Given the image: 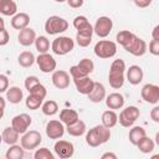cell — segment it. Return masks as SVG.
I'll return each instance as SVG.
<instances>
[{
  "mask_svg": "<svg viewBox=\"0 0 159 159\" xmlns=\"http://www.w3.org/2000/svg\"><path fill=\"white\" fill-rule=\"evenodd\" d=\"M109 138H111V129L104 127L103 124H98L91 128L86 133V143L92 148H96L107 143Z\"/></svg>",
  "mask_w": 159,
  "mask_h": 159,
  "instance_id": "6da1fadb",
  "label": "cell"
},
{
  "mask_svg": "<svg viewBox=\"0 0 159 159\" xmlns=\"http://www.w3.org/2000/svg\"><path fill=\"white\" fill-rule=\"evenodd\" d=\"M125 62L120 58L114 60L109 67V73H108V81H109V86L114 89H119L120 87H123L125 77H124V72H125Z\"/></svg>",
  "mask_w": 159,
  "mask_h": 159,
  "instance_id": "7a4b0ae2",
  "label": "cell"
},
{
  "mask_svg": "<svg viewBox=\"0 0 159 159\" xmlns=\"http://www.w3.org/2000/svg\"><path fill=\"white\" fill-rule=\"evenodd\" d=\"M75 47V41L70 36H58L51 43V50L55 55L65 56L70 53Z\"/></svg>",
  "mask_w": 159,
  "mask_h": 159,
  "instance_id": "3957f363",
  "label": "cell"
},
{
  "mask_svg": "<svg viewBox=\"0 0 159 159\" xmlns=\"http://www.w3.org/2000/svg\"><path fill=\"white\" fill-rule=\"evenodd\" d=\"M68 29V22L63 17H60L57 15L50 16L45 22V31L48 35H58L65 32Z\"/></svg>",
  "mask_w": 159,
  "mask_h": 159,
  "instance_id": "277c9868",
  "label": "cell"
},
{
  "mask_svg": "<svg viewBox=\"0 0 159 159\" xmlns=\"http://www.w3.org/2000/svg\"><path fill=\"white\" fill-rule=\"evenodd\" d=\"M93 51L99 58H111L117 53V43L109 40H99L94 45Z\"/></svg>",
  "mask_w": 159,
  "mask_h": 159,
  "instance_id": "5b68a950",
  "label": "cell"
},
{
  "mask_svg": "<svg viewBox=\"0 0 159 159\" xmlns=\"http://www.w3.org/2000/svg\"><path fill=\"white\" fill-rule=\"evenodd\" d=\"M123 47H124V50L127 52H129L130 55L137 56V57L143 56L147 52V42L143 39H140L137 35H134V34L130 36V39L128 40V42Z\"/></svg>",
  "mask_w": 159,
  "mask_h": 159,
  "instance_id": "8992f818",
  "label": "cell"
},
{
  "mask_svg": "<svg viewBox=\"0 0 159 159\" xmlns=\"http://www.w3.org/2000/svg\"><path fill=\"white\" fill-rule=\"evenodd\" d=\"M42 142V137L40 134V132L37 130H26L22 137L20 138V143L21 147L25 150H32L36 149Z\"/></svg>",
  "mask_w": 159,
  "mask_h": 159,
  "instance_id": "52a82bcc",
  "label": "cell"
},
{
  "mask_svg": "<svg viewBox=\"0 0 159 159\" xmlns=\"http://www.w3.org/2000/svg\"><path fill=\"white\" fill-rule=\"evenodd\" d=\"M140 116V112L139 109L135 107V106H129L127 108H124L120 113H119V117H118V120H119V124L122 127H125V128H129L132 127L135 120L139 118Z\"/></svg>",
  "mask_w": 159,
  "mask_h": 159,
  "instance_id": "ba28073f",
  "label": "cell"
},
{
  "mask_svg": "<svg viewBox=\"0 0 159 159\" xmlns=\"http://www.w3.org/2000/svg\"><path fill=\"white\" fill-rule=\"evenodd\" d=\"M112 27H113V21L111 17L108 16H101L97 19L94 26H93V32L101 37V39H104L107 37L111 31H112Z\"/></svg>",
  "mask_w": 159,
  "mask_h": 159,
  "instance_id": "9c48e42d",
  "label": "cell"
},
{
  "mask_svg": "<svg viewBox=\"0 0 159 159\" xmlns=\"http://www.w3.org/2000/svg\"><path fill=\"white\" fill-rule=\"evenodd\" d=\"M36 63L40 68L41 72L43 73H50V72H53L56 70V60L53 58L52 55L50 53H40L37 57H36Z\"/></svg>",
  "mask_w": 159,
  "mask_h": 159,
  "instance_id": "30bf717a",
  "label": "cell"
},
{
  "mask_svg": "<svg viewBox=\"0 0 159 159\" xmlns=\"http://www.w3.org/2000/svg\"><path fill=\"white\" fill-rule=\"evenodd\" d=\"M142 98L150 104H157L159 102V86L153 83H147L142 87L140 91Z\"/></svg>",
  "mask_w": 159,
  "mask_h": 159,
  "instance_id": "8fae6325",
  "label": "cell"
},
{
  "mask_svg": "<svg viewBox=\"0 0 159 159\" xmlns=\"http://www.w3.org/2000/svg\"><path fill=\"white\" fill-rule=\"evenodd\" d=\"M31 123H32V118L29 114H26V113L17 114V116H15L11 119V127L19 134H24L29 129V127L31 125Z\"/></svg>",
  "mask_w": 159,
  "mask_h": 159,
  "instance_id": "7c38bea8",
  "label": "cell"
},
{
  "mask_svg": "<svg viewBox=\"0 0 159 159\" xmlns=\"http://www.w3.org/2000/svg\"><path fill=\"white\" fill-rule=\"evenodd\" d=\"M53 150L56 153L57 157L62 158V159H67V158H71L75 153V147L71 142L68 140H62V139H58L55 145H53Z\"/></svg>",
  "mask_w": 159,
  "mask_h": 159,
  "instance_id": "4fadbf2b",
  "label": "cell"
},
{
  "mask_svg": "<svg viewBox=\"0 0 159 159\" xmlns=\"http://www.w3.org/2000/svg\"><path fill=\"white\" fill-rule=\"evenodd\" d=\"M46 135L50 139H60L65 134V125L61 120L52 119L46 124Z\"/></svg>",
  "mask_w": 159,
  "mask_h": 159,
  "instance_id": "5bb4252c",
  "label": "cell"
},
{
  "mask_svg": "<svg viewBox=\"0 0 159 159\" xmlns=\"http://www.w3.org/2000/svg\"><path fill=\"white\" fill-rule=\"evenodd\" d=\"M51 80H52L53 86L58 89H66L70 86V75L63 70L53 71Z\"/></svg>",
  "mask_w": 159,
  "mask_h": 159,
  "instance_id": "9a60e30c",
  "label": "cell"
},
{
  "mask_svg": "<svg viewBox=\"0 0 159 159\" xmlns=\"http://www.w3.org/2000/svg\"><path fill=\"white\" fill-rule=\"evenodd\" d=\"M73 26L77 30V34H84V35H93V26L89 24L88 19L83 15L76 16L73 20Z\"/></svg>",
  "mask_w": 159,
  "mask_h": 159,
  "instance_id": "2e32d148",
  "label": "cell"
},
{
  "mask_svg": "<svg viewBox=\"0 0 159 159\" xmlns=\"http://www.w3.org/2000/svg\"><path fill=\"white\" fill-rule=\"evenodd\" d=\"M36 40V32L35 30H32L31 27H25L22 30H20L19 35H17V41L20 45L27 47V46H31Z\"/></svg>",
  "mask_w": 159,
  "mask_h": 159,
  "instance_id": "e0dca14e",
  "label": "cell"
},
{
  "mask_svg": "<svg viewBox=\"0 0 159 159\" xmlns=\"http://www.w3.org/2000/svg\"><path fill=\"white\" fill-rule=\"evenodd\" d=\"M73 83L76 86L77 92L81 93V94H86V96L92 91V88L94 86V81L91 80L88 76L81 77V78H75L73 80Z\"/></svg>",
  "mask_w": 159,
  "mask_h": 159,
  "instance_id": "ac0fdd59",
  "label": "cell"
},
{
  "mask_svg": "<svg viewBox=\"0 0 159 159\" xmlns=\"http://www.w3.org/2000/svg\"><path fill=\"white\" fill-rule=\"evenodd\" d=\"M143 77H144V73H143V70L140 66L138 65H132L128 70H127V80L130 84L133 86H137L142 81H143Z\"/></svg>",
  "mask_w": 159,
  "mask_h": 159,
  "instance_id": "d6986e66",
  "label": "cell"
},
{
  "mask_svg": "<svg viewBox=\"0 0 159 159\" xmlns=\"http://www.w3.org/2000/svg\"><path fill=\"white\" fill-rule=\"evenodd\" d=\"M88 99L93 103H99L106 98V88L102 83L99 82H94V86L92 88V91L87 94Z\"/></svg>",
  "mask_w": 159,
  "mask_h": 159,
  "instance_id": "ffe728a7",
  "label": "cell"
},
{
  "mask_svg": "<svg viewBox=\"0 0 159 159\" xmlns=\"http://www.w3.org/2000/svg\"><path fill=\"white\" fill-rule=\"evenodd\" d=\"M106 106L109 108V109H120L123 106H124V97L118 93V92H114V93H111L108 96H106Z\"/></svg>",
  "mask_w": 159,
  "mask_h": 159,
  "instance_id": "44dd1931",
  "label": "cell"
},
{
  "mask_svg": "<svg viewBox=\"0 0 159 159\" xmlns=\"http://www.w3.org/2000/svg\"><path fill=\"white\" fill-rule=\"evenodd\" d=\"M65 129H66L67 133H68L70 135H72V137H81V135H83V134L86 133L87 127H86V123H84L83 120L77 119L76 122H73V123H71V124H67Z\"/></svg>",
  "mask_w": 159,
  "mask_h": 159,
  "instance_id": "7402d4cb",
  "label": "cell"
},
{
  "mask_svg": "<svg viewBox=\"0 0 159 159\" xmlns=\"http://www.w3.org/2000/svg\"><path fill=\"white\" fill-rule=\"evenodd\" d=\"M30 24V16L26 12H16L11 19V26L16 30H22Z\"/></svg>",
  "mask_w": 159,
  "mask_h": 159,
  "instance_id": "603a6c76",
  "label": "cell"
},
{
  "mask_svg": "<svg viewBox=\"0 0 159 159\" xmlns=\"http://www.w3.org/2000/svg\"><path fill=\"white\" fill-rule=\"evenodd\" d=\"M17 12V5L14 0H0V14L4 16H14Z\"/></svg>",
  "mask_w": 159,
  "mask_h": 159,
  "instance_id": "cb8c5ba5",
  "label": "cell"
},
{
  "mask_svg": "<svg viewBox=\"0 0 159 159\" xmlns=\"http://www.w3.org/2000/svg\"><path fill=\"white\" fill-rule=\"evenodd\" d=\"M24 98V93H22V89L20 87H16V86H12L10 88L6 89V99L12 103V104H17L22 101Z\"/></svg>",
  "mask_w": 159,
  "mask_h": 159,
  "instance_id": "d4e9b609",
  "label": "cell"
},
{
  "mask_svg": "<svg viewBox=\"0 0 159 159\" xmlns=\"http://www.w3.org/2000/svg\"><path fill=\"white\" fill-rule=\"evenodd\" d=\"M118 122V116L113 109H108L102 113V124L107 128H113Z\"/></svg>",
  "mask_w": 159,
  "mask_h": 159,
  "instance_id": "484cf974",
  "label": "cell"
},
{
  "mask_svg": "<svg viewBox=\"0 0 159 159\" xmlns=\"http://www.w3.org/2000/svg\"><path fill=\"white\" fill-rule=\"evenodd\" d=\"M2 137V142H5L6 144L11 145V144H16L19 138H20V134L12 128V127H6L1 134Z\"/></svg>",
  "mask_w": 159,
  "mask_h": 159,
  "instance_id": "4316f807",
  "label": "cell"
},
{
  "mask_svg": "<svg viewBox=\"0 0 159 159\" xmlns=\"http://www.w3.org/2000/svg\"><path fill=\"white\" fill-rule=\"evenodd\" d=\"M17 61H19V65H20L21 67L27 68V67H31V66L36 62V57H35V55H34L31 51H22V52L19 55Z\"/></svg>",
  "mask_w": 159,
  "mask_h": 159,
  "instance_id": "83f0119b",
  "label": "cell"
},
{
  "mask_svg": "<svg viewBox=\"0 0 159 159\" xmlns=\"http://www.w3.org/2000/svg\"><path fill=\"white\" fill-rule=\"evenodd\" d=\"M78 118V113L75 111V109H70V108H66V109H62L60 112V120L63 123V124H71L73 122H76Z\"/></svg>",
  "mask_w": 159,
  "mask_h": 159,
  "instance_id": "f1b7e54d",
  "label": "cell"
},
{
  "mask_svg": "<svg viewBox=\"0 0 159 159\" xmlns=\"http://www.w3.org/2000/svg\"><path fill=\"white\" fill-rule=\"evenodd\" d=\"M147 135V132H145V129L143 128V127H139V125H135V127H133L132 125V129L129 130V142L133 144V145H137V143L143 138V137H145Z\"/></svg>",
  "mask_w": 159,
  "mask_h": 159,
  "instance_id": "f546056e",
  "label": "cell"
},
{
  "mask_svg": "<svg viewBox=\"0 0 159 159\" xmlns=\"http://www.w3.org/2000/svg\"><path fill=\"white\" fill-rule=\"evenodd\" d=\"M24 155H25V149L17 144H11L5 153L6 159H22Z\"/></svg>",
  "mask_w": 159,
  "mask_h": 159,
  "instance_id": "4dcf8cb0",
  "label": "cell"
},
{
  "mask_svg": "<svg viewBox=\"0 0 159 159\" xmlns=\"http://www.w3.org/2000/svg\"><path fill=\"white\" fill-rule=\"evenodd\" d=\"M137 147L138 149L144 153V154H148V153H152L154 150V147H155V143L153 142V139H150L149 137H143L138 143H137Z\"/></svg>",
  "mask_w": 159,
  "mask_h": 159,
  "instance_id": "1f68e13d",
  "label": "cell"
},
{
  "mask_svg": "<svg viewBox=\"0 0 159 159\" xmlns=\"http://www.w3.org/2000/svg\"><path fill=\"white\" fill-rule=\"evenodd\" d=\"M42 102H43V98H41V97L36 96V94L29 93V96H27V98H26V101H25V104H26V107H27L29 109L35 111V109H39V108L41 107Z\"/></svg>",
  "mask_w": 159,
  "mask_h": 159,
  "instance_id": "d6a6232c",
  "label": "cell"
},
{
  "mask_svg": "<svg viewBox=\"0 0 159 159\" xmlns=\"http://www.w3.org/2000/svg\"><path fill=\"white\" fill-rule=\"evenodd\" d=\"M41 111H42V113L45 116H48V117L50 116H55L58 112V104L55 101L48 99V101H46L45 103L41 104Z\"/></svg>",
  "mask_w": 159,
  "mask_h": 159,
  "instance_id": "836d02e7",
  "label": "cell"
},
{
  "mask_svg": "<svg viewBox=\"0 0 159 159\" xmlns=\"http://www.w3.org/2000/svg\"><path fill=\"white\" fill-rule=\"evenodd\" d=\"M34 43L36 46V50L40 53H46L50 50V41H48V39L46 36H39V37H36V40H35Z\"/></svg>",
  "mask_w": 159,
  "mask_h": 159,
  "instance_id": "e575fe53",
  "label": "cell"
},
{
  "mask_svg": "<svg viewBox=\"0 0 159 159\" xmlns=\"http://www.w3.org/2000/svg\"><path fill=\"white\" fill-rule=\"evenodd\" d=\"M77 66L82 70V72H83L86 76H88L89 73H92L93 70H94V63H93V61L89 60V58H82V60L77 63Z\"/></svg>",
  "mask_w": 159,
  "mask_h": 159,
  "instance_id": "d590c367",
  "label": "cell"
},
{
  "mask_svg": "<svg viewBox=\"0 0 159 159\" xmlns=\"http://www.w3.org/2000/svg\"><path fill=\"white\" fill-rule=\"evenodd\" d=\"M76 42L80 47H87L92 42V35H84V34H77L76 35Z\"/></svg>",
  "mask_w": 159,
  "mask_h": 159,
  "instance_id": "8d00e7d4",
  "label": "cell"
},
{
  "mask_svg": "<svg viewBox=\"0 0 159 159\" xmlns=\"http://www.w3.org/2000/svg\"><path fill=\"white\" fill-rule=\"evenodd\" d=\"M34 158L35 159H53L55 155L50 152V149H47V148H40V149H37L35 152Z\"/></svg>",
  "mask_w": 159,
  "mask_h": 159,
  "instance_id": "74e56055",
  "label": "cell"
},
{
  "mask_svg": "<svg viewBox=\"0 0 159 159\" xmlns=\"http://www.w3.org/2000/svg\"><path fill=\"white\" fill-rule=\"evenodd\" d=\"M29 93L36 94V96H39V97H41V98L45 99V97H46V94H47V89H46V87H45L42 83H37L35 87H32V88L29 91Z\"/></svg>",
  "mask_w": 159,
  "mask_h": 159,
  "instance_id": "f35d334b",
  "label": "cell"
},
{
  "mask_svg": "<svg viewBox=\"0 0 159 159\" xmlns=\"http://www.w3.org/2000/svg\"><path fill=\"white\" fill-rule=\"evenodd\" d=\"M37 83H40V81H39V78L36 77V76H29V77H26V80H25V88L27 89V91H30L32 87H35Z\"/></svg>",
  "mask_w": 159,
  "mask_h": 159,
  "instance_id": "ab89813d",
  "label": "cell"
},
{
  "mask_svg": "<svg viewBox=\"0 0 159 159\" xmlns=\"http://www.w3.org/2000/svg\"><path fill=\"white\" fill-rule=\"evenodd\" d=\"M149 52L154 56L159 55V40L158 39H153L149 42Z\"/></svg>",
  "mask_w": 159,
  "mask_h": 159,
  "instance_id": "60d3db41",
  "label": "cell"
},
{
  "mask_svg": "<svg viewBox=\"0 0 159 159\" xmlns=\"http://www.w3.org/2000/svg\"><path fill=\"white\" fill-rule=\"evenodd\" d=\"M9 40H10V35L7 32L6 29H2L0 30V46H5L9 43Z\"/></svg>",
  "mask_w": 159,
  "mask_h": 159,
  "instance_id": "b9f144b4",
  "label": "cell"
},
{
  "mask_svg": "<svg viewBox=\"0 0 159 159\" xmlns=\"http://www.w3.org/2000/svg\"><path fill=\"white\" fill-rule=\"evenodd\" d=\"M9 88V78L5 75H0V93L6 92Z\"/></svg>",
  "mask_w": 159,
  "mask_h": 159,
  "instance_id": "7bdbcfd3",
  "label": "cell"
},
{
  "mask_svg": "<svg viewBox=\"0 0 159 159\" xmlns=\"http://www.w3.org/2000/svg\"><path fill=\"white\" fill-rule=\"evenodd\" d=\"M150 118L155 122V123H159V107L155 106L152 111H150Z\"/></svg>",
  "mask_w": 159,
  "mask_h": 159,
  "instance_id": "ee69618b",
  "label": "cell"
},
{
  "mask_svg": "<svg viewBox=\"0 0 159 159\" xmlns=\"http://www.w3.org/2000/svg\"><path fill=\"white\" fill-rule=\"evenodd\" d=\"M66 1H67V4H68L70 7L78 9V7H81L83 5V1L84 0H66Z\"/></svg>",
  "mask_w": 159,
  "mask_h": 159,
  "instance_id": "f6af8a7d",
  "label": "cell"
},
{
  "mask_svg": "<svg viewBox=\"0 0 159 159\" xmlns=\"http://www.w3.org/2000/svg\"><path fill=\"white\" fill-rule=\"evenodd\" d=\"M134 4L138 7H148L152 4V0H134Z\"/></svg>",
  "mask_w": 159,
  "mask_h": 159,
  "instance_id": "bcb514c9",
  "label": "cell"
},
{
  "mask_svg": "<svg viewBox=\"0 0 159 159\" xmlns=\"http://www.w3.org/2000/svg\"><path fill=\"white\" fill-rule=\"evenodd\" d=\"M107 158H111V159H117V155L114 153H111V152H107L102 155V159H107Z\"/></svg>",
  "mask_w": 159,
  "mask_h": 159,
  "instance_id": "7dc6e473",
  "label": "cell"
},
{
  "mask_svg": "<svg viewBox=\"0 0 159 159\" xmlns=\"http://www.w3.org/2000/svg\"><path fill=\"white\" fill-rule=\"evenodd\" d=\"M152 36H153V39H158V40H159V25H157V26L153 29Z\"/></svg>",
  "mask_w": 159,
  "mask_h": 159,
  "instance_id": "c3c4849f",
  "label": "cell"
},
{
  "mask_svg": "<svg viewBox=\"0 0 159 159\" xmlns=\"http://www.w3.org/2000/svg\"><path fill=\"white\" fill-rule=\"evenodd\" d=\"M5 106H6V101L0 96V108H4L5 109Z\"/></svg>",
  "mask_w": 159,
  "mask_h": 159,
  "instance_id": "681fc988",
  "label": "cell"
},
{
  "mask_svg": "<svg viewBox=\"0 0 159 159\" xmlns=\"http://www.w3.org/2000/svg\"><path fill=\"white\" fill-rule=\"evenodd\" d=\"M2 29H5V21H4V19L0 16V30H2Z\"/></svg>",
  "mask_w": 159,
  "mask_h": 159,
  "instance_id": "f907efd6",
  "label": "cell"
},
{
  "mask_svg": "<svg viewBox=\"0 0 159 159\" xmlns=\"http://www.w3.org/2000/svg\"><path fill=\"white\" fill-rule=\"evenodd\" d=\"M4 117V108H0V119Z\"/></svg>",
  "mask_w": 159,
  "mask_h": 159,
  "instance_id": "816d5d0a",
  "label": "cell"
},
{
  "mask_svg": "<svg viewBox=\"0 0 159 159\" xmlns=\"http://www.w3.org/2000/svg\"><path fill=\"white\" fill-rule=\"evenodd\" d=\"M55 1H56V2H65L66 0H55Z\"/></svg>",
  "mask_w": 159,
  "mask_h": 159,
  "instance_id": "f5cc1de1",
  "label": "cell"
},
{
  "mask_svg": "<svg viewBox=\"0 0 159 159\" xmlns=\"http://www.w3.org/2000/svg\"><path fill=\"white\" fill-rule=\"evenodd\" d=\"M1 142H2V137H1V134H0V144H1Z\"/></svg>",
  "mask_w": 159,
  "mask_h": 159,
  "instance_id": "db71d44e",
  "label": "cell"
},
{
  "mask_svg": "<svg viewBox=\"0 0 159 159\" xmlns=\"http://www.w3.org/2000/svg\"><path fill=\"white\" fill-rule=\"evenodd\" d=\"M152 1H153V0H152Z\"/></svg>",
  "mask_w": 159,
  "mask_h": 159,
  "instance_id": "11a10c76",
  "label": "cell"
}]
</instances>
